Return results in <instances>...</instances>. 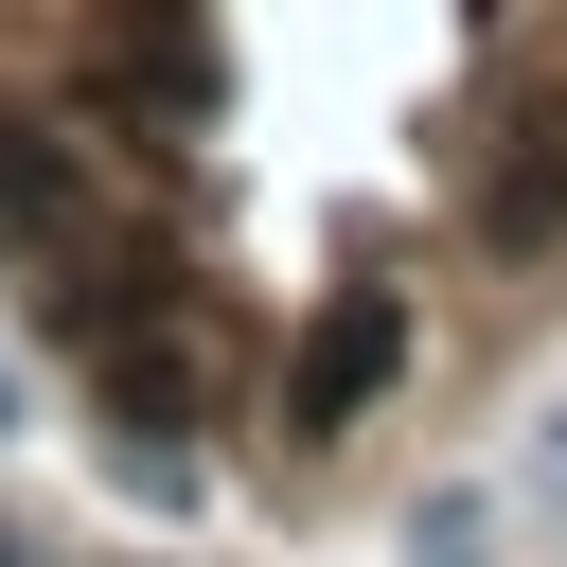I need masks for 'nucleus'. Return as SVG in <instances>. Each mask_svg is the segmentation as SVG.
<instances>
[{"mask_svg":"<svg viewBox=\"0 0 567 567\" xmlns=\"http://www.w3.org/2000/svg\"><path fill=\"white\" fill-rule=\"evenodd\" d=\"M532 514L567 532V408H549V443H532Z\"/></svg>","mask_w":567,"mask_h":567,"instance_id":"nucleus-5","label":"nucleus"},{"mask_svg":"<svg viewBox=\"0 0 567 567\" xmlns=\"http://www.w3.org/2000/svg\"><path fill=\"white\" fill-rule=\"evenodd\" d=\"M0 425H18V372H0Z\"/></svg>","mask_w":567,"mask_h":567,"instance_id":"nucleus-6","label":"nucleus"},{"mask_svg":"<svg viewBox=\"0 0 567 567\" xmlns=\"http://www.w3.org/2000/svg\"><path fill=\"white\" fill-rule=\"evenodd\" d=\"M390 372H408V301H390V284H337V301L301 319V354H284V443H337Z\"/></svg>","mask_w":567,"mask_h":567,"instance_id":"nucleus-2","label":"nucleus"},{"mask_svg":"<svg viewBox=\"0 0 567 567\" xmlns=\"http://www.w3.org/2000/svg\"><path fill=\"white\" fill-rule=\"evenodd\" d=\"M0 248L18 266H53L89 319H124V301H159V266L124 248V213L89 195V159L53 142V124H0Z\"/></svg>","mask_w":567,"mask_h":567,"instance_id":"nucleus-1","label":"nucleus"},{"mask_svg":"<svg viewBox=\"0 0 567 567\" xmlns=\"http://www.w3.org/2000/svg\"><path fill=\"white\" fill-rule=\"evenodd\" d=\"M478 230H496V248H549V230H567V106L514 124V159L478 177Z\"/></svg>","mask_w":567,"mask_h":567,"instance_id":"nucleus-4","label":"nucleus"},{"mask_svg":"<svg viewBox=\"0 0 567 567\" xmlns=\"http://www.w3.org/2000/svg\"><path fill=\"white\" fill-rule=\"evenodd\" d=\"M89 71H106V89H124V106H177V124H195V106H213V35H195V18H177V0H124V18H106V35H89Z\"/></svg>","mask_w":567,"mask_h":567,"instance_id":"nucleus-3","label":"nucleus"}]
</instances>
